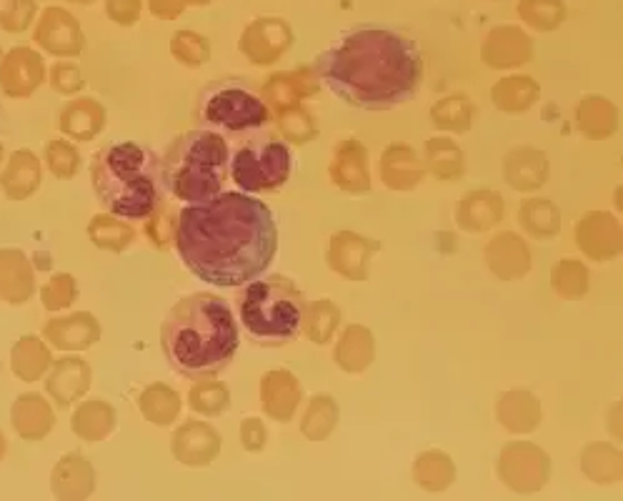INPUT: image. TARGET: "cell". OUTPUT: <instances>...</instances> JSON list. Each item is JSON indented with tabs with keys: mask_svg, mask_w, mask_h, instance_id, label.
I'll use <instances>...</instances> for the list:
<instances>
[{
	"mask_svg": "<svg viewBox=\"0 0 623 501\" xmlns=\"http://www.w3.org/2000/svg\"><path fill=\"white\" fill-rule=\"evenodd\" d=\"M173 243L196 279L218 288H241L263 276L276 259L278 226L261 198L223 190L178 211Z\"/></svg>",
	"mask_w": 623,
	"mask_h": 501,
	"instance_id": "cell-1",
	"label": "cell"
},
{
	"mask_svg": "<svg viewBox=\"0 0 623 501\" xmlns=\"http://www.w3.org/2000/svg\"><path fill=\"white\" fill-rule=\"evenodd\" d=\"M316 76L341 104L359 111H393L414 100L424 56L414 35L391 25H356L316 58Z\"/></svg>",
	"mask_w": 623,
	"mask_h": 501,
	"instance_id": "cell-2",
	"label": "cell"
},
{
	"mask_svg": "<svg viewBox=\"0 0 623 501\" xmlns=\"http://www.w3.org/2000/svg\"><path fill=\"white\" fill-rule=\"evenodd\" d=\"M238 322L228 301L216 294H190L176 301L161 326V349L171 369L190 381L228 369L238 351Z\"/></svg>",
	"mask_w": 623,
	"mask_h": 501,
	"instance_id": "cell-3",
	"label": "cell"
},
{
	"mask_svg": "<svg viewBox=\"0 0 623 501\" xmlns=\"http://www.w3.org/2000/svg\"><path fill=\"white\" fill-rule=\"evenodd\" d=\"M90 178L98 204L125 221H145L166 204L161 159L141 143H108L96 151Z\"/></svg>",
	"mask_w": 623,
	"mask_h": 501,
	"instance_id": "cell-4",
	"label": "cell"
},
{
	"mask_svg": "<svg viewBox=\"0 0 623 501\" xmlns=\"http://www.w3.org/2000/svg\"><path fill=\"white\" fill-rule=\"evenodd\" d=\"M231 166L226 135L196 129L176 135L161 159L163 186L183 204H206L223 194Z\"/></svg>",
	"mask_w": 623,
	"mask_h": 501,
	"instance_id": "cell-5",
	"label": "cell"
},
{
	"mask_svg": "<svg viewBox=\"0 0 623 501\" xmlns=\"http://www.w3.org/2000/svg\"><path fill=\"white\" fill-rule=\"evenodd\" d=\"M236 304L245 334L259 346L278 349L300 334L306 296L293 284V279L283 273L259 276L251 284L241 286Z\"/></svg>",
	"mask_w": 623,
	"mask_h": 501,
	"instance_id": "cell-6",
	"label": "cell"
},
{
	"mask_svg": "<svg viewBox=\"0 0 623 501\" xmlns=\"http://www.w3.org/2000/svg\"><path fill=\"white\" fill-rule=\"evenodd\" d=\"M271 116L263 96L241 78L214 80L198 94V126L221 135L263 131L271 123Z\"/></svg>",
	"mask_w": 623,
	"mask_h": 501,
	"instance_id": "cell-7",
	"label": "cell"
},
{
	"mask_svg": "<svg viewBox=\"0 0 623 501\" xmlns=\"http://www.w3.org/2000/svg\"><path fill=\"white\" fill-rule=\"evenodd\" d=\"M228 176L243 194H273L293 176V151L288 141L273 133H255L238 145Z\"/></svg>",
	"mask_w": 623,
	"mask_h": 501,
	"instance_id": "cell-8",
	"label": "cell"
},
{
	"mask_svg": "<svg viewBox=\"0 0 623 501\" xmlns=\"http://www.w3.org/2000/svg\"><path fill=\"white\" fill-rule=\"evenodd\" d=\"M499 477L516 494H534L551 477V457L531 442H509L499 457Z\"/></svg>",
	"mask_w": 623,
	"mask_h": 501,
	"instance_id": "cell-9",
	"label": "cell"
},
{
	"mask_svg": "<svg viewBox=\"0 0 623 501\" xmlns=\"http://www.w3.org/2000/svg\"><path fill=\"white\" fill-rule=\"evenodd\" d=\"M381 251V243L356 231H338L328 241L326 261L338 276L348 281H365L369 279L371 259Z\"/></svg>",
	"mask_w": 623,
	"mask_h": 501,
	"instance_id": "cell-10",
	"label": "cell"
},
{
	"mask_svg": "<svg viewBox=\"0 0 623 501\" xmlns=\"http://www.w3.org/2000/svg\"><path fill=\"white\" fill-rule=\"evenodd\" d=\"M576 246L591 261H611L623 249L619 218L609 211H589L576 224Z\"/></svg>",
	"mask_w": 623,
	"mask_h": 501,
	"instance_id": "cell-11",
	"label": "cell"
},
{
	"mask_svg": "<svg viewBox=\"0 0 623 501\" xmlns=\"http://www.w3.org/2000/svg\"><path fill=\"white\" fill-rule=\"evenodd\" d=\"M328 178L334 186L343 194L361 196L371 190V166H369V151L365 145L356 139L338 141L334 149L331 166H328Z\"/></svg>",
	"mask_w": 623,
	"mask_h": 501,
	"instance_id": "cell-12",
	"label": "cell"
},
{
	"mask_svg": "<svg viewBox=\"0 0 623 501\" xmlns=\"http://www.w3.org/2000/svg\"><path fill=\"white\" fill-rule=\"evenodd\" d=\"M171 451L183 467H208L221 454V434L210 424L190 418L173 434Z\"/></svg>",
	"mask_w": 623,
	"mask_h": 501,
	"instance_id": "cell-13",
	"label": "cell"
},
{
	"mask_svg": "<svg viewBox=\"0 0 623 501\" xmlns=\"http://www.w3.org/2000/svg\"><path fill=\"white\" fill-rule=\"evenodd\" d=\"M293 33L281 18H259L241 35V51L255 66H271L291 48Z\"/></svg>",
	"mask_w": 623,
	"mask_h": 501,
	"instance_id": "cell-14",
	"label": "cell"
},
{
	"mask_svg": "<svg viewBox=\"0 0 623 501\" xmlns=\"http://www.w3.org/2000/svg\"><path fill=\"white\" fill-rule=\"evenodd\" d=\"M45 78L43 61L31 48H13L0 61V88L11 98H29Z\"/></svg>",
	"mask_w": 623,
	"mask_h": 501,
	"instance_id": "cell-15",
	"label": "cell"
},
{
	"mask_svg": "<svg viewBox=\"0 0 623 501\" xmlns=\"http://www.w3.org/2000/svg\"><path fill=\"white\" fill-rule=\"evenodd\" d=\"M35 43L53 56H78L84 51L86 39L76 18L61 11V8H48L41 18L39 31H35Z\"/></svg>",
	"mask_w": 623,
	"mask_h": 501,
	"instance_id": "cell-16",
	"label": "cell"
},
{
	"mask_svg": "<svg viewBox=\"0 0 623 501\" xmlns=\"http://www.w3.org/2000/svg\"><path fill=\"white\" fill-rule=\"evenodd\" d=\"M300 399H304V391H300L296 373H291L288 369H273L263 373L261 406L273 422H291L293 414L298 412Z\"/></svg>",
	"mask_w": 623,
	"mask_h": 501,
	"instance_id": "cell-17",
	"label": "cell"
},
{
	"mask_svg": "<svg viewBox=\"0 0 623 501\" xmlns=\"http://www.w3.org/2000/svg\"><path fill=\"white\" fill-rule=\"evenodd\" d=\"M485 263L493 271V276L501 281L524 279L531 271V249L528 243L513 231H501L493 236L483 251Z\"/></svg>",
	"mask_w": 623,
	"mask_h": 501,
	"instance_id": "cell-18",
	"label": "cell"
},
{
	"mask_svg": "<svg viewBox=\"0 0 623 501\" xmlns=\"http://www.w3.org/2000/svg\"><path fill=\"white\" fill-rule=\"evenodd\" d=\"M90 367L80 357H63L51 363V373L45 379V391L61 409H70L84 399L90 389Z\"/></svg>",
	"mask_w": 623,
	"mask_h": 501,
	"instance_id": "cell-19",
	"label": "cell"
},
{
	"mask_svg": "<svg viewBox=\"0 0 623 501\" xmlns=\"http://www.w3.org/2000/svg\"><path fill=\"white\" fill-rule=\"evenodd\" d=\"M506 214V204L499 190L479 188L469 190L456 206V224L469 233H483L496 229Z\"/></svg>",
	"mask_w": 623,
	"mask_h": 501,
	"instance_id": "cell-20",
	"label": "cell"
},
{
	"mask_svg": "<svg viewBox=\"0 0 623 501\" xmlns=\"http://www.w3.org/2000/svg\"><path fill=\"white\" fill-rule=\"evenodd\" d=\"M43 339L58 351H86L100 339V324L94 314L78 312L63 318H51L43 329Z\"/></svg>",
	"mask_w": 623,
	"mask_h": 501,
	"instance_id": "cell-21",
	"label": "cell"
},
{
	"mask_svg": "<svg viewBox=\"0 0 623 501\" xmlns=\"http://www.w3.org/2000/svg\"><path fill=\"white\" fill-rule=\"evenodd\" d=\"M503 176H506V184L513 190H521V194L538 190L548 181L546 153L531 149V145L509 151L506 161H503Z\"/></svg>",
	"mask_w": 623,
	"mask_h": 501,
	"instance_id": "cell-22",
	"label": "cell"
},
{
	"mask_svg": "<svg viewBox=\"0 0 623 501\" xmlns=\"http://www.w3.org/2000/svg\"><path fill=\"white\" fill-rule=\"evenodd\" d=\"M426 176L418 153L406 143H391L381 156V181L391 190H414Z\"/></svg>",
	"mask_w": 623,
	"mask_h": 501,
	"instance_id": "cell-23",
	"label": "cell"
},
{
	"mask_svg": "<svg viewBox=\"0 0 623 501\" xmlns=\"http://www.w3.org/2000/svg\"><path fill=\"white\" fill-rule=\"evenodd\" d=\"M496 418L503 429L511 434H531L544 422V409H540V401L531 391L513 389L499 396Z\"/></svg>",
	"mask_w": 623,
	"mask_h": 501,
	"instance_id": "cell-24",
	"label": "cell"
},
{
	"mask_svg": "<svg viewBox=\"0 0 623 501\" xmlns=\"http://www.w3.org/2000/svg\"><path fill=\"white\" fill-rule=\"evenodd\" d=\"M96 487V473L84 454H66L53 469L51 489L63 501H84Z\"/></svg>",
	"mask_w": 623,
	"mask_h": 501,
	"instance_id": "cell-25",
	"label": "cell"
},
{
	"mask_svg": "<svg viewBox=\"0 0 623 501\" xmlns=\"http://www.w3.org/2000/svg\"><path fill=\"white\" fill-rule=\"evenodd\" d=\"M35 291V273L29 257L18 249L0 251V298L6 304H25Z\"/></svg>",
	"mask_w": 623,
	"mask_h": 501,
	"instance_id": "cell-26",
	"label": "cell"
},
{
	"mask_svg": "<svg viewBox=\"0 0 623 501\" xmlns=\"http://www.w3.org/2000/svg\"><path fill=\"white\" fill-rule=\"evenodd\" d=\"M58 129L73 141H94L106 129V108L96 98H76L63 108Z\"/></svg>",
	"mask_w": 623,
	"mask_h": 501,
	"instance_id": "cell-27",
	"label": "cell"
},
{
	"mask_svg": "<svg viewBox=\"0 0 623 501\" xmlns=\"http://www.w3.org/2000/svg\"><path fill=\"white\" fill-rule=\"evenodd\" d=\"M318 88V76L314 70H293V73H276L269 78V84L263 86V100L269 104L273 111L281 108L296 106L306 96L316 94Z\"/></svg>",
	"mask_w": 623,
	"mask_h": 501,
	"instance_id": "cell-28",
	"label": "cell"
},
{
	"mask_svg": "<svg viewBox=\"0 0 623 501\" xmlns=\"http://www.w3.org/2000/svg\"><path fill=\"white\" fill-rule=\"evenodd\" d=\"M41 178L43 168L39 156L33 151L23 149L15 151L11 161H8L3 178H0V188H3V194L11 200H25L39 190Z\"/></svg>",
	"mask_w": 623,
	"mask_h": 501,
	"instance_id": "cell-29",
	"label": "cell"
},
{
	"mask_svg": "<svg viewBox=\"0 0 623 501\" xmlns=\"http://www.w3.org/2000/svg\"><path fill=\"white\" fill-rule=\"evenodd\" d=\"M531 39L518 29H496L483 45V61L491 68H516L531 61Z\"/></svg>",
	"mask_w": 623,
	"mask_h": 501,
	"instance_id": "cell-30",
	"label": "cell"
},
{
	"mask_svg": "<svg viewBox=\"0 0 623 501\" xmlns=\"http://www.w3.org/2000/svg\"><path fill=\"white\" fill-rule=\"evenodd\" d=\"M373 357H375L373 334L361 324L348 326L334 349L336 367L346 373H363L373 363Z\"/></svg>",
	"mask_w": 623,
	"mask_h": 501,
	"instance_id": "cell-31",
	"label": "cell"
},
{
	"mask_svg": "<svg viewBox=\"0 0 623 501\" xmlns=\"http://www.w3.org/2000/svg\"><path fill=\"white\" fill-rule=\"evenodd\" d=\"M11 418L15 432L21 434L25 442L43 439V436L53 429V424H56V414H53L51 404L41 394L18 396Z\"/></svg>",
	"mask_w": 623,
	"mask_h": 501,
	"instance_id": "cell-32",
	"label": "cell"
},
{
	"mask_svg": "<svg viewBox=\"0 0 623 501\" xmlns=\"http://www.w3.org/2000/svg\"><path fill=\"white\" fill-rule=\"evenodd\" d=\"M116 409L103 399H88L73 412L70 426L78 439L84 442H103L116 429Z\"/></svg>",
	"mask_w": 623,
	"mask_h": 501,
	"instance_id": "cell-33",
	"label": "cell"
},
{
	"mask_svg": "<svg viewBox=\"0 0 623 501\" xmlns=\"http://www.w3.org/2000/svg\"><path fill=\"white\" fill-rule=\"evenodd\" d=\"M576 126L591 141H603L619 129V111L609 98L586 96L576 108Z\"/></svg>",
	"mask_w": 623,
	"mask_h": 501,
	"instance_id": "cell-34",
	"label": "cell"
},
{
	"mask_svg": "<svg viewBox=\"0 0 623 501\" xmlns=\"http://www.w3.org/2000/svg\"><path fill=\"white\" fill-rule=\"evenodd\" d=\"M518 224L531 239L548 241L561 231V211L548 198H528L518 208Z\"/></svg>",
	"mask_w": 623,
	"mask_h": 501,
	"instance_id": "cell-35",
	"label": "cell"
},
{
	"mask_svg": "<svg viewBox=\"0 0 623 501\" xmlns=\"http://www.w3.org/2000/svg\"><path fill=\"white\" fill-rule=\"evenodd\" d=\"M424 166L430 171L434 178L453 184V181H458L466 173V153L456 141L446 139V135H436V139L426 143Z\"/></svg>",
	"mask_w": 623,
	"mask_h": 501,
	"instance_id": "cell-36",
	"label": "cell"
},
{
	"mask_svg": "<svg viewBox=\"0 0 623 501\" xmlns=\"http://www.w3.org/2000/svg\"><path fill=\"white\" fill-rule=\"evenodd\" d=\"M581 469L593 484H616L623 477V454L613 444H591L581 454Z\"/></svg>",
	"mask_w": 623,
	"mask_h": 501,
	"instance_id": "cell-37",
	"label": "cell"
},
{
	"mask_svg": "<svg viewBox=\"0 0 623 501\" xmlns=\"http://www.w3.org/2000/svg\"><path fill=\"white\" fill-rule=\"evenodd\" d=\"M540 88L534 78L528 76H511L499 80L491 90L493 106L503 113H524L538 100Z\"/></svg>",
	"mask_w": 623,
	"mask_h": 501,
	"instance_id": "cell-38",
	"label": "cell"
},
{
	"mask_svg": "<svg viewBox=\"0 0 623 501\" xmlns=\"http://www.w3.org/2000/svg\"><path fill=\"white\" fill-rule=\"evenodd\" d=\"M343 314L331 298H318L306 304L304 312V324H300V331H304L310 341L324 346L336 336V331L341 329Z\"/></svg>",
	"mask_w": 623,
	"mask_h": 501,
	"instance_id": "cell-39",
	"label": "cell"
},
{
	"mask_svg": "<svg viewBox=\"0 0 623 501\" xmlns=\"http://www.w3.org/2000/svg\"><path fill=\"white\" fill-rule=\"evenodd\" d=\"M456 479V464L446 451L430 449L414 461V481L426 491H446Z\"/></svg>",
	"mask_w": 623,
	"mask_h": 501,
	"instance_id": "cell-40",
	"label": "cell"
},
{
	"mask_svg": "<svg viewBox=\"0 0 623 501\" xmlns=\"http://www.w3.org/2000/svg\"><path fill=\"white\" fill-rule=\"evenodd\" d=\"M51 351L39 336H23L11 351V369L18 379L39 381L51 369Z\"/></svg>",
	"mask_w": 623,
	"mask_h": 501,
	"instance_id": "cell-41",
	"label": "cell"
},
{
	"mask_svg": "<svg viewBox=\"0 0 623 501\" xmlns=\"http://www.w3.org/2000/svg\"><path fill=\"white\" fill-rule=\"evenodd\" d=\"M473 113L476 108L471 104V98L466 94H453L436 100L434 108H430V121H434L438 131L466 133L471 131L473 126Z\"/></svg>",
	"mask_w": 623,
	"mask_h": 501,
	"instance_id": "cell-42",
	"label": "cell"
},
{
	"mask_svg": "<svg viewBox=\"0 0 623 501\" xmlns=\"http://www.w3.org/2000/svg\"><path fill=\"white\" fill-rule=\"evenodd\" d=\"M88 236L98 249L121 253L135 241V231L125 218H118L113 214H96L88 224Z\"/></svg>",
	"mask_w": 623,
	"mask_h": 501,
	"instance_id": "cell-43",
	"label": "cell"
},
{
	"mask_svg": "<svg viewBox=\"0 0 623 501\" xmlns=\"http://www.w3.org/2000/svg\"><path fill=\"white\" fill-rule=\"evenodd\" d=\"M338 424V404L331 394H314L308 401L304 422H300V434L308 442H324L334 434Z\"/></svg>",
	"mask_w": 623,
	"mask_h": 501,
	"instance_id": "cell-44",
	"label": "cell"
},
{
	"mask_svg": "<svg viewBox=\"0 0 623 501\" xmlns=\"http://www.w3.org/2000/svg\"><path fill=\"white\" fill-rule=\"evenodd\" d=\"M141 414L155 426H171L181 414V396L166 384H151L139 396Z\"/></svg>",
	"mask_w": 623,
	"mask_h": 501,
	"instance_id": "cell-45",
	"label": "cell"
},
{
	"mask_svg": "<svg viewBox=\"0 0 623 501\" xmlns=\"http://www.w3.org/2000/svg\"><path fill=\"white\" fill-rule=\"evenodd\" d=\"M190 412L204 416H221L231 409V389L223 381H208L200 379L194 384L188 394Z\"/></svg>",
	"mask_w": 623,
	"mask_h": 501,
	"instance_id": "cell-46",
	"label": "cell"
},
{
	"mask_svg": "<svg viewBox=\"0 0 623 501\" xmlns=\"http://www.w3.org/2000/svg\"><path fill=\"white\" fill-rule=\"evenodd\" d=\"M551 286L561 298H581L589 291V269L579 259H561L551 271Z\"/></svg>",
	"mask_w": 623,
	"mask_h": 501,
	"instance_id": "cell-47",
	"label": "cell"
},
{
	"mask_svg": "<svg viewBox=\"0 0 623 501\" xmlns=\"http://www.w3.org/2000/svg\"><path fill=\"white\" fill-rule=\"evenodd\" d=\"M276 126L283 135V141H291L298 145L310 143L318 135L314 116H310L300 104L276 111Z\"/></svg>",
	"mask_w": 623,
	"mask_h": 501,
	"instance_id": "cell-48",
	"label": "cell"
},
{
	"mask_svg": "<svg viewBox=\"0 0 623 501\" xmlns=\"http://www.w3.org/2000/svg\"><path fill=\"white\" fill-rule=\"evenodd\" d=\"M521 18L538 31H551L566 18V8L561 0H521Z\"/></svg>",
	"mask_w": 623,
	"mask_h": 501,
	"instance_id": "cell-49",
	"label": "cell"
},
{
	"mask_svg": "<svg viewBox=\"0 0 623 501\" xmlns=\"http://www.w3.org/2000/svg\"><path fill=\"white\" fill-rule=\"evenodd\" d=\"M171 53H173V58L183 63V66L198 68V66H204V63H208L210 45L204 35H198L194 31H178L176 35H173Z\"/></svg>",
	"mask_w": 623,
	"mask_h": 501,
	"instance_id": "cell-50",
	"label": "cell"
},
{
	"mask_svg": "<svg viewBox=\"0 0 623 501\" xmlns=\"http://www.w3.org/2000/svg\"><path fill=\"white\" fill-rule=\"evenodd\" d=\"M45 163L56 178H73L80 168V153L70 141L56 139L45 145Z\"/></svg>",
	"mask_w": 623,
	"mask_h": 501,
	"instance_id": "cell-51",
	"label": "cell"
},
{
	"mask_svg": "<svg viewBox=\"0 0 623 501\" xmlns=\"http://www.w3.org/2000/svg\"><path fill=\"white\" fill-rule=\"evenodd\" d=\"M145 233H149L151 243L155 249H163L166 251L168 246L176 239V229H178V211H173L171 206L161 204L155 211L145 218Z\"/></svg>",
	"mask_w": 623,
	"mask_h": 501,
	"instance_id": "cell-52",
	"label": "cell"
},
{
	"mask_svg": "<svg viewBox=\"0 0 623 501\" xmlns=\"http://www.w3.org/2000/svg\"><path fill=\"white\" fill-rule=\"evenodd\" d=\"M78 296V284L70 273H56L41 291V301L48 312H63Z\"/></svg>",
	"mask_w": 623,
	"mask_h": 501,
	"instance_id": "cell-53",
	"label": "cell"
},
{
	"mask_svg": "<svg viewBox=\"0 0 623 501\" xmlns=\"http://www.w3.org/2000/svg\"><path fill=\"white\" fill-rule=\"evenodd\" d=\"M35 15V0H11L0 13V25L11 33H21L31 25Z\"/></svg>",
	"mask_w": 623,
	"mask_h": 501,
	"instance_id": "cell-54",
	"label": "cell"
},
{
	"mask_svg": "<svg viewBox=\"0 0 623 501\" xmlns=\"http://www.w3.org/2000/svg\"><path fill=\"white\" fill-rule=\"evenodd\" d=\"M84 84H86L84 73H80L78 66H73V63H56L51 70V86L63 96L78 94V90L84 88Z\"/></svg>",
	"mask_w": 623,
	"mask_h": 501,
	"instance_id": "cell-55",
	"label": "cell"
},
{
	"mask_svg": "<svg viewBox=\"0 0 623 501\" xmlns=\"http://www.w3.org/2000/svg\"><path fill=\"white\" fill-rule=\"evenodd\" d=\"M241 444H243V449H249V451L265 449V444H269V429H265V424L261 422V418L251 416L241 424Z\"/></svg>",
	"mask_w": 623,
	"mask_h": 501,
	"instance_id": "cell-56",
	"label": "cell"
},
{
	"mask_svg": "<svg viewBox=\"0 0 623 501\" xmlns=\"http://www.w3.org/2000/svg\"><path fill=\"white\" fill-rule=\"evenodd\" d=\"M106 8L108 15H111L118 25H133L139 21L141 0H108Z\"/></svg>",
	"mask_w": 623,
	"mask_h": 501,
	"instance_id": "cell-57",
	"label": "cell"
},
{
	"mask_svg": "<svg viewBox=\"0 0 623 501\" xmlns=\"http://www.w3.org/2000/svg\"><path fill=\"white\" fill-rule=\"evenodd\" d=\"M151 13L159 18H176L186 8V0H149Z\"/></svg>",
	"mask_w": 623,
	"mask_h": 501,
	"instance_id": "cell-58",
	"label": "cell"
},
{
	"mask_svg": "<svg viewBox=\"0 0 623 501\" xmlns=\"http://www.w3.org/2000/svg\"><path fill=\"white\" fill-rule=\"evenodd\" d=\"M3 454H6V436L0 432V461H3Z\"/></svg>",
	"mask_w": 623,
	"mask_h": 501,
	"instance_id": "cell-59",
	"label": "cell"
},
{
	"mask_svg": "<svg viewBox=\"0 0 623 501\" xmlns=\"http://www.w3.org/2000/svg\"><path fill=\"white\" fill-rule=\"evenodd\" d=\"M194 3H196V6H208L210 0H194Z\"/></svg>",
	"mask_w": 623,
	"mask_h": 501,
	"instance_id": "cell-60",
	"label": "cell"
},
{
	"mask_svg": "<svg viewBox=\"0 0 623 501\" xmlns=\"http://www.w3.org/2000/svg\"><path fill=\"white\" fill-rule=\"evenodd\" d=\"M0 163H3V145H0Z\"/></svg>",
	"mask_w": 623,
	"mask_h": 501,
	"instance_id": "cell-61",
	"label": "cell"
},
{
	"mask_svg": "<svg viewBox=\"0 0 623 501\" xmlns=\"http://www.w3.org/2000/svg\"><path fill=\"white\" fill-rule=\"evenodd\" d=\"M76 3H94V0H76Z\"/></svg>",
	"mask_w": 623,
	"mask_h": 501,
	"instance_id": "cell-62",
	"label": "cell"
}]
</instances>
